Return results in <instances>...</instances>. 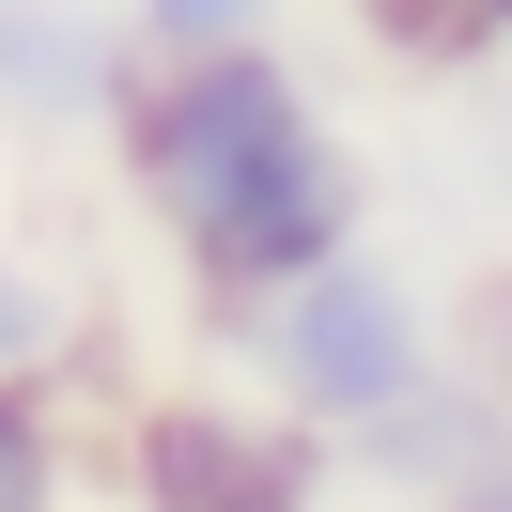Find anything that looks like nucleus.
Listing matches in <instances>:
<instances>
[{"mask_svg":"<svg viewBox=\"0 0 512 512\" xmlns=\"http://www.w3.org/2000/svg\"><path fill=\"white\" fill-rule=\"evenodd\" d=\"M125 171L171 218L187 280L233 295V311L280 295L295 264L357 249V156H342V125H326V94L264 32H233V47H140Z\"/></svg>","mask_w":512,"mask_h":512,"instance_id":"f257e3e1","label":"nucleus"},{"mask_svg":"<svg viewBox=\"0 0 512 512\" xmlns=\"http://www.w3.org/2000/svg\"><path fill=\"white\" fill-rule=\"evenodd\" d=\"M249 357H264V388H280L311 435H388V419L435 388V311H419L388 264L326 249V264H295L280 295H249Z\"/></svg>","mask_w":512,"mask_h":512,"instance_id":"f03ea898","label":"nucleus"},{"mask_svg":"<svg viewBox=\"0 0 512 512\" xmlns=\"http://www.w3.org/2000/svg\"><path fill=\"white\" fill-rule=\"evenodd\" d=\"M125 481H140V512H311V419L295 404H156Z\"/></svg>","mask_w":512,"mask_h":512,"instance_id":"7ed1b4c3","label":"nucleus"},{"mask_svg":"<svg viewBox=\"0 0 512 512\" xmlns=\"http://www.w3.org/2000/svg\"><path fill=\"white\" fill-rule=\"evenodd\" d=\"M125 94H140V16L0 0V109H32V125H125Z\"/></svg>","mask_w":512,"mask_h":512,"instance_id":"20e7f679","label":"nucleus"},{"mask_svg":"<svg viewBox=\"0 0 512 512\" xmlns=\"http://www.w3.org/2000/svg\"><path fill=\"white\" fill-rule=\"evenodd\" d=\"M0 512H63V419H47V373H0Z\"/></svg>","mask_w":512,"mask_h":512,"instance_id":"39448f33","label":"nucleus"},{"mask_svg":"<svg viewBox=\"0 0 512 512\" xmlns=\"http://www.w3.org/2000/svg\"><path fill=\"white\" fill-rule=\"evenodd\" d=\"M373 32L404 63H497L512 47V0H373Z\"/></svg>","mask_w":512,"mask_h":512,"instance_id":"423d86ee","label":"nucleus"},{"mask_svg":"<svg viewBox=\"0 0 512 512\" xmlns=\"http://www.w3.org/2000/svg\"><path fill=\"white\" fill-rule=\"evenodd\" d=\"M63 357H78V295L0 249V373H63Z\"/></svg>","mask_w":512,"mask_h":512,"instance_id":"0eeeda50","label":"nucleus"},{"mask_svg":"<svg viewBox=\"0 0 512 512\" xmlns=\"http://www.w3.org/2000/svg\"><path fill=\"white\" fill-rule=\"evenodd\" d=\"M140 16V47H233V32H264V0H125Z\"/></svg>","mask_w":512,"mask_h":512,"instance_id":"6e6552de","label":"nucleus"},{"mask_svg":"<svg viewBox=\"0 0 512 512\" xmlns=\"http://www.w3.org/2000/svg\"><path fill=\"white\" fill-rule=\"evenodd\" d=\"M450 512H512V450H497L481 481H450Z\"/></svg>","mask_w":512,"mask_h":512,"instance_id":"1a4fd4ad","label":"nucleus"}]
</instances>
